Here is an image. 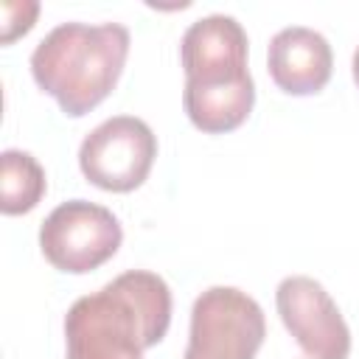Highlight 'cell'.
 <instances>
[{
    "instance_id": "6da1fadb",
    "label": "cell",
    "mask_w": 359,
    "mask_h": 359,
    "mask_svg": "<svg viewBox=\"0 0 359 359\" xmlns=\"http://www.w3.org/2000/svg\"><path fill=\"white\" fill-rule=\"evenodd\" d=\"M168 325V283L157 272L129 269L67 309V359H143L165 337Z\"/></svg>"
},
{
    "instance_id": "7a4b0ae2",
    "label": "cell",
    "mask_w": 359,
    "mask_h": 359,
    "mask_svg": "<svg viewBox=\"0 0 359 359\" xmlns=\"http://www.w3.org/2000/svg\"><path fill=\"white\" fill-rule=\"evenodd\" d=\"M247 31L230 14L199 17L182 34V107L199 132H233L252 112L255 84L247 67Z\"/></svg>"
},
{
    "instance_id": "3957f363",
    "label": "cell",
    "mask_w": 359,
    "mask_h": 359,
    "mask_svg": "<svg viewBox=\"0 0 359 359\" xmlns=\"http://www.w3.org/2000/svg\"><path fill=\"white\" fill-rule=\"evenodd\" d=\"M129 56V31L121 22H62L31 53L36 87L56 98L70 118L93 112L118 84Z\"/></svg>"
},
{
    "instance_id": "277c9868",
    "label": "cell",
    "mask_w": 359,
    "mask_h": 359,
    "mask_svg": "<svg viewBox=\"0 0 359 359\" xmlns=\"http://www.w3.org/2000/svg\"><path fill=\"white\" fill-rule=\"evenodd\" d=\"M266 337L264 309L236 286L205 289L191 309L182 359H255Z\"/></svg>"
},
{
    "instance_id": "5b68a950",
    "label": "cell",
    "mask_w": 359,
    "mask_h": 359,
    "mask_svg": "<svg viewBox=\"0 0 359 359\" xmlns=\"http://www.w3.org/2000/svg\"><path fill=\"white\" fill-rule=\"evenodd\" d=\"M121 241L123 230L115 213L87 199H67L56 205L39 227L42 255L50 266L70 275L98 269L118 252Z\"/></svg>"
},
{
    "instance_id": "8992f818",
    "label": "cell",
    "mask_w": 359,
    "mask_h": 359,
    "mask_svg": "<svg viewBox=\"0 0 359 359\" xmlns=\"http://www.w3.org/2000/svg\"><path fill=\"white\" fill-rule=\"evenodd\" d=\"M154 157L157 137L151 126L135 115H112L101 121L79 146V168L84 180L112 194L140 188Z\"/></svg>"
},
{
    "instance_id": "52a82bcc",
    "label": "cell",
    "mask_w": 359,
    "mask_h": 359,
    "mask_svg": "<svg viewBox=\"0 0 359 359\" xmlns=\"http://www.w3.org/2000/svg\"><path fill=\"white\" fill-rule=\"evenodd\" d=\"M278 314L309 359H348L351 328L325 286L309 275H289L275 292Z\"/></svg>"
},
{
    "instance_id": "ba28073f",
    "label": "cell",
    "mask_w": 359,
    "mask_h": 359,
    "mask_svg": "<svg viewBox=\"0 0 359 359\" xmlns=\"http://www.w3.org/2000/svg\"><path fill=\"white\" fill-rule=\"evenodd\" d=\"M266 67L272 81L289 95L320 93L334 70V53L328 39L306 25L280 28L269 39Z\"/></svg>"
},
{
    "instance_id": "9c48e42d",
    "label": "cell",
    "mask_w": 359,
    "mask_h": 359,
    "mask_svg": "<svg viewBox=\"0 0 359 359\" xmlns=\"http://www.w3.org/2000/svg\"><path fill=\"white\" fill-rule=\"evenodd\" d=\"M45 168L34 154L6 149L0 154V210L6 216L28 213L45 196Z\"/></svg>"
},
{
    "instance_id": "30bf717a",
    "label": "cell",
    "mask_w": 359,
    "mask_h": 359,
    "mask_svg": "<svg viewBox=\"0 0 359 359\" xmlns=\"http://www.w3.org/2000/svg\"><path fill=\"white\" fill-rule=\"evenodd\" d=\"M36 14H39V3H34V0H22V3L6 0L3 3V34H0V42L11 45L17 36L28 34L34 28Z\"/></svg>"
},
{
    "instance_id": "8fae6325",
    "label": "cell",
    "mask_w": 359,
    "mask_h": 359,
    "mask_svg": "<svg viewBox=\"0 0 359 359\" xmlns=\"http://www.w3.org/2000/svg\"><path fill=\"white\" fill-rule=\"evenodd\" d=\"M351 70H353V81H356V87H359V45H356V50H353V62H351Z\"/></svg>"
}]
</instances>
